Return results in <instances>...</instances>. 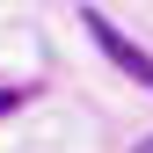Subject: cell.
Segmentation results:
<instances>
[{
	"label": "cell",
	"instance_id": "obj_1",
	"mask_svg": "<svg viewBox=\"0 0 153 153\" xmlns=\"http://www.w3.org/2000/svg\"><path fill=\"white\" fill-rule=\"evenodd\" d=\"M80 29L95 36V44H102V59L117 66V73H131L139 88H153V51H139V44H131V36H124L117 22H109L102 7H80Z\"/></svg>",
	"mask_w": 153,
	"mask_h": 153
},
{
	"label": "cell",
	"instance_id": "obj_2",
	"mask_svg": "<svg viewBox=\"0 0 153 153\" xmlns=\"http://www.w3.org/2000/svg\"><path fill=\"white\" fill-rule=\"evenodd\" d=\"M29 102V88H0V117H7V109H22Z\"/></svg>",
	"mask_w": 153,
	"mask_h": 153
},
{
	"label": "cell",
	"instance_id": "obj_3",
	"mask_svg": "<svg viewBox=\"0 0 153 153\" xmlns=\"http://www.w3.org/2000/svg\"><path fill=\"white\" fill-rule=\"evenodd\" d=\"M131 153H153V131H146V139H139V146H131Z\"/></svg>",
	"mask_w": 153,
	"mask_h": 153
}]
</instances>
